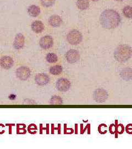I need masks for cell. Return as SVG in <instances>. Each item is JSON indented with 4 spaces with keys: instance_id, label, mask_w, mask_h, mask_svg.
Returning <instances> with one entry per match:
<instances>
[{
    "instance_id": "13",
    "label": "cell",
    "mask_w": 132,
    "mask_h": 149,
    "mask_svg": "<svg viewBox=\"0 0 132 149\" xmlns=\"http://www.w3.org/2000/svg\"><path fill=\"white\" fill-rule=\"evenodd\" d=\"M32 31L35 33H41L44 30L45 26L42 22L40 21H35L33 22L31 25Z\"/></svg>"
},
{
    "instance_id": "15",
    "label": "cell",
    "mask_w": 132,
    "mask_h": 149,
    "mask_svg": "<svg viewBox=\"0 0 132 149\" xmlns=\"http://www.w3.org/2000/svg\"><path fill=\"white\" fill-rule=\"evenodd\" d=\"M76 5L80 10H86L89 7V0H78Z\"/></svg>"
},
{
    "instance_id": "4",
    "label": "cell",
    "mask_w": 132,
    "mask_h": 149,
    "mask_svg": "<svg viewBox=\"0 0 132 149\" xmlns=\"http://www.w3.org/2000/svg\"><path fill=\"white\" fill-rule=\"evenodd\" d=\"M16 76L21 81H26L29 79L32 74L30 69L26 66H21L16 70Z\"/></svg>"
},
{
    "instance_id": "23",
    "label": "cell",
    "mask_w": 132,
    "mask_h": 149,
    "mask_svg": "<svg viewBox=\"0 0 132 149\" xmlns=\"http://www.w3.org/2000/svg\"><path fill=\"white\" fill-rule=\"evenodd\" d=\"M124 130V128L122 124H119L117 127V132L119 134H122L123 133Z\"/></svg>"
},
{
    "instance_id": "27",
    "label": "cell",
    "mask_w": 132,
    "mask_h": 149,
    "mask_svg": "<svg viewBox=\"0 0 132 149\" xmlns=\"http://www.w3.org/2000/svg\"><path fill=\"white\" fill-rule=\"evenodd\" d=\"M115 1H122L123 0H115Z\"/></svg>"
},
{
    "instance_id": "6",
    "label": "cell",
    "mask_w": 132,
    "mask_h": 149,
    "mask_svg": "<svg viewBox=\"0 0 132 149\" xmlns=\"http://www.w3.org/2000/svg\"><path fill=\"white\" fill-rule=\"evenodd\" d=\"M56 88L59 91L66 92L70 89L71 87L70 82L65 78H60L56 82Z\"/></svg>"
},
{
    "instance_id": "17",
    "label": "cell",
    "mask_w": 132,
    "mask_h": 149,
    "mask_svg": "<svg viewBox=\"0 0 132 149\" xmlns=\"http://www.w3.org/2000/svg\"><path fill=\"white\" fill-rule=\"evenodd\" d=\"M63 72V68L61 65H56L51 66L50 69V73L53 75L58 76Z\"/></svg>"
},
{
    "instance_id": "26",
    "label": "cell",
    "mask_w": 132,
    "mask_h": 149,
    "mask_svg": "<svg viewBox=\"0 0 132 149\" xmlns=\"http://www.w3.org/2000/svg\"><path fill=\"white\" fill-rule=\"evenodd\" d=\"M92 1H94V2H96V1H99V0H91Z\"/></svg>"
},
{
    "instance_id": "9",
    "label": "cell",
    "mask_w": 132,
    "mask_h": 149,
    "mask_svg": "<svg viewBox=\"0 0 132 149\" xmlns=\"http://www.w3.org/2000/svg\"><path fill=\"white\" fill-rule=\"evenodd\" d=\"M34 80L37 85L44 86L48 85L50 82V79L48 75L46 74L39 73L35 76Z\"/></svg>"
},
{
    "instance_id": "25",
    "label": "cell",
    "mask_w": 132,
    "mask_h": 149,
    "mask_svg": "<svg viewBox=\"0 0 132 149\" xmlns=\"http://www.w3.org/2000/svg\"><path fill=\"white\" fill-rule=\"evenodd\" d=\"M116 127L115 125L112 124L110 127V132L112 134L115 133V132H116Z\"/></svg>"
},
{
    "instance_id": "7",
    "label": "cell",
    "mask_w": 132,
    "mask_h": 149,
    "mask_svg": "<svg viewBox=\"0 0 132 149\" xmlns=\"http://www.w3.org/2000/svg\"><path fill=\"white\" fill-rule=\"evenodd\" d=\"M80 56L79 52L74 49L69 50L65 55V58L67 61L70 64L77 62L80 59Z\"/></svg>"
},
{
    "instance_id": "18",
    "label": "cell",
    "mask_w": 132,
    "mask_h": 149,
    "mask_svg": "<svg viewBox=\"0 0 132 149\" xmlns=\"http://www.w3.org/2000/svg\"><path fill=\"white\" fill-rule=\"evenodd\" d=\"M46 60L48 63L55 64L58 61V56L56 54L50 53L46 56Z\"/></svg>"
},
{
    "instance_id": "5",
    "label": "cell",
    "mask_w": 132,
    "mask_h": 149,
    "mask_svg": "<svg viewBox=\"0 0 132 149\" xmlns=\"http://www.w3.org/2000/svg\"><path fill=\"white\" fill-rule=\"evenodd\" d=\"M109 97L107 92L103 88H98L95 91L93 97L95 101L97 103H103L106 101Z\"/></svg>"
},
{
    "instance_id": "1",
    "label": "cell",
    "mask_w": 132,
    "mask_h": 149,
    "mask_svg": "<svg viewBox=\"0 0 132 149\" xmlns=\"http://www.w3.org/2000/svg\"><path fill=\"white\" fill-rule=\"evenodd\" d=\"M100 21L102 26L106 29H114L119 26L121 22V17L115 10H106L101 14Z\"/></svg>"
},
{
    "instance_id": "8",
    "label": "cell",
    "mask_w": 132,
    "mask_h": 149,
    "mask_svg": "<svg viewBox=\"0 0 132 149\" xmlns=\"http://www.w3.org/2000/svg\"><path fill=\"white\" fill-rule=\"evenodd\" d=\"M53 38L50 36L46 35L40 39L39 41V45L40 47L43 49L47 50L53 47Z\"/></svg>"
},
{
    "instance_id": "2",
    "label": "cell",
    "mask_w": 132,
    "mask_h": 149,
    "mask_svg": "<svg viewBox=\"0 0 132 149\" xmlns=\"http://www.w3.org/2000/svg\"><path fill=\"white\" fill-rule=\"evenodd\" d=\"M132 49L127 44H122L116 49L114 56L117 61L119 62H125L131 57Z\"/></svg>"
},
{
    "instance_id": "12",
    "label": "cell",
    "mask_w": 132,
    "mask_h": 149,
    "mask_svg": "<svg viewBox=\"0 0 132 149\" xmlns=\"http://www.w3.org/2000/svg\"><path fill=\"white\" fill-rule=\"evenodd\" d=\"M48 23L53 27H59L62 23V19L60 16L54 15L49 18Z\"/></svg>"
},
{
    "instance_id": "3",
    "label": "cell",
    "mask_w": 132,
    "mask_h": 149,
    "mask_svg": "<svg viewBox=\"0 0 132 149\" xmlns=\"http://www.w3.org/2000/svg\"><path fill=\"white\" fill-rule=\"evenodd\" d=\"M67 40L70 44L77 45L82 42L83 40V36L79 31L73 29L68 33L67 36Z\"/></svg>"
},
{
    "instance_id": "16",
    "label": "cell",
    "mask_w": 132,
    "mask_h": 149,
    "mask_svg": "<svg viewBox=\"0 0 132 149\" xmlns=\"http://www.w3.org/2000/svg\"><path fill=\"white\" fill-rule=\"evenodd\" d=\"M121 76L123 79L130 80L132 78V69L131 68H125L122 70Z\"/></svg>"
},
{
    "instance_id": "20",
    "label": "cell",
    "mask_w": 132,
    "mask_h": 149,
    "mask_svg": "<svg viewBox=\"0 0 132 149\" xmlns=\"http://www.w3.org/2000/svg\"><path fill=\"white\" fill-rule=\"evenodd\" d=\"M123 13L126 17L128 18H132V7L127 6L123 8Z\"/></svg>"
},
{
    "instance_id": "19",
    "label": "cell",
    "mask_w": 132,
    "mask_h": 149,
    "mask_svg": "<svg viewBox=\"0 0 132 149\" xmlns=\"http://www.w3.org/2000/svg\"><path fill=\"white\" fill-rule=\"evenodd\" d=\"M50 103L51 105H59L63 104V100L60 96L55 95L50 100Z\"/></svg>"
},
{
    "instance_id": "21",
    "label": "cell",
    "mask_w": 132,
    "mask_h": 149,
    "mask_svg": "<svg viewBox=\"0 0 132 149\" xmlns=\"http://www.w3.org/2000/svg\"><path fill=\"white\" fill-rule=\"evenodd\" d=\"M56 0H40L41 3L43 6L45 7H49L53 6L55 3Z\"/></svg>"
},
{
    "instance_id": "24",
    "label": "cell",
    "mask_w": 132,
    "mask_h": 149,
    "mask_svg": "<svg viewBox=\"0 0 132 149\" xmlns=\"http://www.w3.org/2000/svg\"><path fill=\"white\" fill-rule=\"evenodd\" d=\"M126 130L127 132V133L130 134H132V124H128L126 127Z\"/></svg>"
},
{
    "instance_id": "10",
    "label": "cell",
    "mask_w": 132,
    "mask_h": 149,
    "mask_svg": "<svg viewBox=\"0 0 132 149\" xmlns=\"http://www.w3.org/2000/svg\"><path fill=\"white\" fill-rule=\"evenodd\" d=\"M14 65V60L11 56L5 55L0 59V66L5 70H9L12 68Z\"/></svg>"
},
{
    "instance_id": "22",
    "label": "cell",
    "mask_w": 132,
    "mask_h": 149,
    "mask_svg": "<svg viewBox=\"0 0 132 149\" xmlns=\"http://www.w3.org/2000/svg\"><path fill=\"white\" fill-rule=\"evenodd\" d=\"M106 127H107L105 124L100 125V127H99V131L100 132V133H106Z\"/></svg>"
},
{
    "instance_id": "11",
    "label": "cell",
    "mask_w": 132,
    "mask_h": 149,
    "mask_svg": "<svg viewBox=\"0 0 132 149\" xmlns=\"http://www.w3.org/2000/svg\"><path fill=\"white\" fill-rule=\"evenodd\" d=\"M25 44V37L21 33L17 34L13 42V47L16 50H21L24 47Z\"/></svg>"
},
{
    "instance_id": "14",
    "label": "cell",
    "mask_w": 132,
    "mask_h": 149,
    "mask_svg": "<svg viewBox=\"0 0 132 149\" xmlns=\"http://www.w3.org/2000/svg\"><path fill=\"white\" fill-rule=\"evenodd\" d=\"M40 8L36 5L30 6L28 8V13L32 17H37L40 13Z\"/></svg>"
}]
</instances>
